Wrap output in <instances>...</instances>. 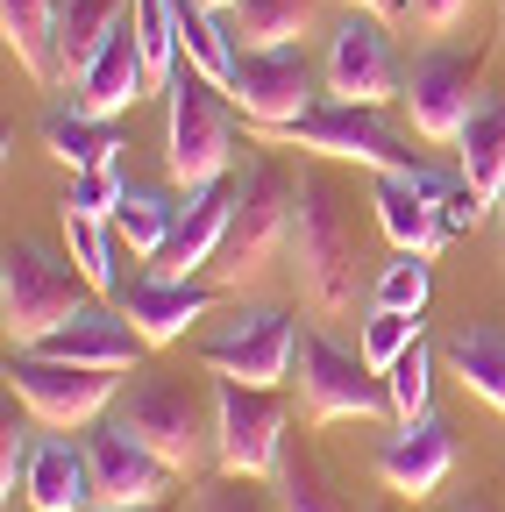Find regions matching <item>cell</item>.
I'll use <instances>...</instances> for the list:
<instances>
[{
  "instance_id": "1f68e13d",
  "label": "cell",
  "mask_w": 505,
  "mask_h": 512,
  "mask_svg": "<svg viewBox=\"0 0 505 512\" xmlns=\"http://www.w3.org/2000/svg\"><path fill=\"white\" fill-rule=\"evenodd\" d=\"M413 342H420V313L377 306V313L363 320V363H370V370H392V363H399Z\"/></svg>"
},
{
  "instance_id": "2e32d148",
  "label": "cell",
  "mask_w": 505,
  "mask_h": 512,
  "mask_svg": "<svg viewBox=\"0 0 505 512\" xmlns=\"http://www.w3.org/2000/svg\"><path fill=\"white\" fill-rule=\"evenodd\" d=\"M36 349L57 356V363H79V370H114V377H129V370H143V349H150V342L129 328V313H121V306L86 299L65 328H50Z\"/></svg>"
},
{
  "instance_id": "9c48e42d",
  "label": "cell",
  "mask_w": 505,
  "mask_h": 512,
  "mask_svg": "<svg viewBox=\"0 0 505 512\" xmlns=\"http://www.w3.org/2000/svg\"><path fill=\"white\" fill-rule=\"evenodd\" d=\"M8 392L50 427V434H86L114 413L121 377L114 370H79V363H57L43 349H15L8 356Z\"/></svg>"
},
{
  "instance_id": "f6af8a7d",
  "label": "cell",
  "mask_w": 505,
  "mask_h": 512,
  "mask_svg": "<svg viewBox=\"0 0 505 512\" xmlns=\"http://www.w3.org/2000/svg\"><path fill=\"white\" fill-rule=\"evenodd\" d=\"M143 512H164V505H143Z\"/></svg>"
},
{
  "instance_id": "ffe728a7",
  "label": "cell",
  "mask_w": 505,
  "mask_h": 512,
  "mask_svg": "<svg viewBox=\"0 0 505 512\" xmlns=\"http://www.w3.org/2000/svg\"><path fill=\"white\" fill-rule=\"evenodd\" d=\"M22 498H29V512H100L93 448L86 441H65V434L36 441L29 477H22Z\"/></svg>"
},
{
  "instance_id": "5bb4252c",
  "label": "cell",
  "mask_w": 505,
  "mask_h": 512,
  "mask_svg": "<svg viewBox=\"0 0 505 512\" xmlns=\"http://www.w3.org/2000/svg\"><path fill=\"white\" fill-rule=\"evenodd\" d=\"M292 349H299L292 313L249 306V313H235L228 328L207 342L200 363H207L214 377H242V384H285V377H292Z\"/></svg>"
},
{
  "instance_id": "bcb514c9",
  "label": "cell",
  "mask_w": 505,
  "mask_h": 512,
  "mask_svg": "<svg viewBox=\"0 0 505 512\" xmlns=\"http://www.w3.org/2000/svg\"><path fill=\"white\" fill-rule=\"evenodd\" d=\"M377 512H385V505H377Z\"/></svg>"
},
{
  "instance_id": "52a82bcc",
  "label": "cell",
  "mask_w": 505,
  "mask_h": 512,
  "mask_svg": "<svg viewBox=\"0 0 505 512\" xmlns=\"http://www.w3.org/2000/svg\"><path fill=\"white\" fill-rule=\"evenodd\" d=\"M257 136L271 143V150H306V157H328V164H356V171H406V164H420L392 128H385V114L377 107H356V100H321L313 114H299V121H285V128H257Z\"/></svg>"
},
{
  "instance_id": "ab89813d",
  "label": "cell",
  "mask_w": 505,
  "mask_h": 512,
  "mask_svg": "<svg viewBox=\"0 0 505 512\" xmlns=\"http://www.w3.org/2000/svg\"><path fill=\"white\" fill-rule=\"evenodd\" d=\"M349 8H370V15L392 22V15H413V0H349Z\"/></svg>"
},
{
  "instance_id": "d6a6232c",
  "label": "cell",
  "mask_w": 505,
  "mask_h": 512,
  "mask_svg": "<svg viewBox=\"0 0 505 512\" xmlns=\"http://www.w3.org/2000/svg\"><path fill=\"white\" fill-rule=\"evenodd\" d=\"M427 292H434V256L399 249V264H385V271H377V306L420 313V306H427Z\"/></svg>"
},
{
  "instance_id": "b9f144b4",
  "label": "cell",
  "mask_w": 505,
  "mask_h": 512,
  "mask_svg": "<svg viewBox=\"0 0 505 512\" xmlns=\"http://www.w3.org/2000/svg\"><path fill=\"white\" fill-rule=\"evenodd\" d=\"M498 50H505V0H498Z\"/></svg>"
},
{
  "instance_id": "7c38bea8",
  "label": "cell",
  "mask_w": 505,
  "mask_h": 512,
  "mask_svg": "<svg viewBox=\"0 0 505 512\" xmlns=\"http://www.w3.org/2000/svg\"><path fill=\"white\" fill-rule=\"evenodd\" d=\"M477 50H449V43H434V50H420L413 64H406V114H413V128L427 143H456L463 136V121H470V107L484 100L477 93Z\"/></svg>"
},
{
  "instance_id": "ac0fdd59",
  "label": "cell",
  "mask_w": 505,
  "mask_h": 512,
  "mask_svg": "<svg viewBox=\"0 0 505 512\" xmlns=\"http://www.w3.org/2000/svg\"><path fill=\"white\" fill-rule=\"evenodd\" d=\"M143 93H157V79H150V57H143V36H136V8H129V15H121V29L100 43V57L79 72L72 100H79L86 114H100V121H121Z\"/></svg>"
},
{
  "instance_id": "60d3db41",
  "label": "cell",
  "mask_w": 505,
  "mask_h": 512,
  "mask_svg": "<svg viewBox=\"0 0 505 512\" xmlns=\"http://www.w3.org/2000/svg\"><path fill=\"white\" fill-rule=\"evenodd\" d=\"M200 8H214V15H228V8H235V0H200Z\"/></svg>"
},
{
  "instance_id": "9a60e30c",
  "label": "cell",
  "mask_w": 505,
  "mask_h": 512,
  "mask_svg": "<svg viewBox=\"0 0 505 512\" xmlns=\"http://www.w3.org/2000/svg\"><path fill=\"white\" fill-rule=\"evenodd\" d=\"M441 200H449V185H441L427 164H406V171H377V228L392 235V249H413V256H441L449 249V221H441Z\"/></svg>"
},
{
  "instance_id": "4316f807",
  "label": "cell",
  "mask_w": 505,
  "mask_h": 512,
  "mask_svg": "<svg viewBox=\"0 0 505 512\" xmlns=\"http://www.w3.org/2000/svg\"><path fill=\"white\" fill-rule=\"evenodd\" d=\"M313 22H321V0H235V8H228V29H235L242 50L299 43Z\"/></svg>"
},
{
  "instance_id": "f35d334b",
  "label": "cell",
  "mask_w": 505,
  "mask_h": 512,
  "mask_svg": "<svg viewBox=\"0 0 505 512\" xmlns=\"http://www.w3.org/2000/svg\"><path fill=\"white\" fill-rule=\"evenodd\" d=\"M470 8H477V0H413V22H420V29H434V36H449Z\"/></svg>"
},
{
  "instance_id": "83f0119b",
  "label": "cell",
  "mask_w": 505,
  "mask_h": 512,
  "mask_svg": "<svg viewBox=\"0 0 505 512\" xmlns=\"http://www.w3.org/2000/svg\"><path fill=\"white\" fill-rule=\"evenodd\" d=\"M57 8H65V0H0V36H8L15 64H22L36 86H50V29H57Z\"/></svg>"
},
{
  "instance_id": "836d02e7",
  "label": "cell",
  "mask_w": 505,
  "mask_h": 512,
  "mask_svg": "<svg viewBox=\"0 0 505 512\" xmlns=\"http://www.w3.org/2000/svg\"><path fill=\"white\" fill-rule=\"evenodd\" d=\"M36 427H43V420H36V413H15V399H8V413H0V491H8V498H15L22 477H29V456H36V441H43Z\"/></svg>"
},
{
  "instance_id": "8992f818",
  "label": "cell",
  "mask_w": 505,
  "mask_h": 512,
  "mask_svg": "<svg viewBox=\"0 0 505 512\" xmlns=\"http://www.w3.org/2000/svg\"><path fill=\"white\" fill-rule=\"evenodd\" d=\"M292 384H299V406H306L313 427H328V420H392L385 370H370L363 349H342L328 328H299Z\"/></svg>"
},
{
  "instance_id": "603a6c76",
  "label": "cell",
  "mask_w": 505,
  "mask_h": 512,
  "mask_svg": "<svg viewBox=\"0 0 505 512\" xmlns=\"http://www.w3.org/2000/svg\"><path fill=\"white\" fill-rule=\"evenodd\" d=\"M456 164H463V185L498 207V192H505V93H484L470 107L463 136H456Z\"/></svg>"
},
{
  "instance_id": "d590c367",
  "label": "cell",
  "mask_w": 505,
  "mask_h": 512,
  "mask_svg": "<svg viewBox=\"0 0 505 512\" xmlns=\"http://www.w3.org/2000/svg\"><path fill=\"white\" fill-rule=\"evenodd\" d=\"M278 512H349V505H342L321 477H313L299 456H285V463H278Z\"/></svg>"
},
{
  "instance_id": "3957f363",
  "label": "cell",
  "mask_w": 505,
  "mask_h": 512,
  "mask_svg": "<svg viewBox=\"0 0 505 512\" xmlns=\"http://www.w3.org/2000/svg\"><path fill=\"white\" fill-rule=\"evenodd\" d=\"M292 214H299V178L278 157H249L235 178V214H228V242L214 256V271L228 292H242L249 278L271 271V256L292 249Z\"/></svg>"
},
{
  "instance_id": "277c9868",
  "label": "cell",
  "mask_w": 505,
  "mask_h": 512,
  "mask_svg": "<svg viewBox=\"0 0 505 512\" xmlns=\"http://www.w3.org/2000/svg\"><path fill=\"white\" fill-rule=\"evenodd\" d=\"M228 164H235L228 93L178 57V72L164 79V171H171V185L193 192L207 178H228Z\"/></svg>"
},
{
  "instance_id": "d6986e66",
  "label": "cell",
  "mask_w": 505,
  "mask_h": 512,
  "mask_svg": "<svg viewBox=\"0 0 505 512\" xmlns=\"http://www.w3.org/2000/svg\"><path fill=\"white\" fill-rule=\"evenodd\" d=\"M449 470H456V434L441 427L434 413L399 420V434L377 448V477H385V491L392 498H413V505L449 484Z\"/></svg>"
},
{
  "instance_id": "ee69618b",
  "label": "cell",
  "mask_w": 505,
  "mask_h": 512,
  "mask_svg": "<svg viewBox=\"0 0 505 512\" xmlns=\"http://www.w3.org/2000/svg\"><path fill=\"white\" fill-rule=\"evenodd\" d=\"M456 512H491V505H456Z\"/></svg>"
},
{
  "instance_id": "ba28073f",
  "label": "cell",
  "mask_w": 505,
  "mask_h": 512,
  "mask_svg": "<svg viewBox=\"0 0 505 512\" xmlns=\"http://www.w3.org/2000/svg\"><path fill=\"white\" fill-rule=\"evenodd\" d=\"M285 399L278 384L214 377V470L221 477H278L285 463Z\"/></svg>"
},
{
  "instance_id": "e575fe53",
  "label": "cell",
  "mask_w": 505,
  "mask_h": 512,
  "mask_svg": "<svg viewBox=\"0 0 505 512\" xmlns=\"http://www.w3.org/2000/svg\"><path fill=\"white\" fill-rule=\"evenodd\" d=\"M121 200H129V185H121V164H86V171H72V192H65V207H72V214H100V221H114Z\"/></svg>"
},
{
  "instance_id": "7a4b0ae2",
  "label": "cell",
  "mask_w": 505,
  "mask_h": 512,
  "mask_svg": "<svg viewBox=\"0 0 505 512\" xmlns=\"http://www.w3.org/2000/svg\"><path fill=\"white\" fill-rule=\"evenodd\" d=\"M107 420L129 427L143 448H157L178 477H200L214 463V392H200L178 370H129Z\"/></svg>"
},
{
  "instance_id": "5b68a950",
  "label": "cell",
  "mask_w": 505,
  "mask_h": 512,
  "mask_svg": "<svg viewBox=\"0 0 505 512\" xmlns=\"http://www.w3.org/2000/svg\"><path fill=\"white\" fill-rule=\"evenodd\" d=\"M86 278L72 256H50L43 242H8L0 256V328H8V349H36L50 328L86 306Z\"/></svg>"
},
{
  "instance_id": "4dcf8cb0",
  "label": "cell",
  "mask_w": 505,
  "mask_h": 512,
  "mask_svg": "<svg viewBox=\"0 0 505 512\" xmlns=\"http://www.w3.org/2000/svg\"><path fill=\"white\" fill-rule=\"evenodd\" d=\"M385 384H392V427L427 413V392H434V349H427V335H420V342L385 370Z\"/></svg>"
},
{
  "instance_id": "e0dca14e",
  "label": "cell",
  "mask_w": 505,
  "mask_h": 512,
  "mask_svg": "<svg viewBox=\"0 0 505 512\" xmlns=\"http://www.w3.org/2000/svg\"><path fill=\"white\" fill-rule=\"evenodd\" d=\"M228 214H235V178L193 185V192H185V207H178L171 242L150 256V271L157 278H200L214 256H221V242H228Z\"/></svg>"
},
{
  "instance_id": "f546056e",
  "label": "cell",
  "mask_w": 505,
  "mask_h": 512,
  "mask_svg": "<svg viewBox=\"0 0 505 512\" xmlns=\"http://www.w3.org/2000/svg\"><path fill=\"white\" fill-rule=\"evenodd\" d=\"M136 36L150 57V79L164 93V79L178 72V0H136Z\"/></svg>"
},
{
  "instance_id": "8fae6325",
  "label": "cell",
  "mask_w": 505,
  "mask_h": 512,
  "mask_svg": "<svg viewBox=\"0 0 505 512\" xmlns=\"http://www.w3.org/2000/svg\"><path fill=\"white\" fill-rule=\"evenodd\" d=\"M242 121H257V128H285L299 114H313L328 100V79L306 64L299 43H278V50H242V72H235V93Z\"/></svg>"
},
{
  "instance_id": "f1b7e54d",
  "label": "cell",
  "mask_w": 505,
  "mask_h": 512,
  "mask_svg": "<svg viewBox=\"0 0 505 512\" xmlns=\"http://www.w3.org/2000/svg\"><path fill=\"white\" fill-rule=\"evenodd\" d=\"M171 228H178V207L164 200V192H129V200L114 207V235H121V249L143 256V264L171 242Z\"/></svg>"
},
{
  "instance_id": "7402d4cb",
  "label": "cell",
  "mask_w": 505,
  "mask_h": 512,
  "mask_svg": "<svg viewBox=\"0 0 505 512\" xmlns=\"http://www.w3.org/2000/svg\"><path fill=\"white\" fill-rule=\"evenodd\" d=\"M136 0H65L57 8V29H50V86H79V72L100 57V43L121 29V15H129Z\"/></svg>"
},
{
  "instance_id": "cb8c5ba5",
  "label": "cell",
  "mask_w": 505,
  "mask_h": 512,
  "mask_svg": "<svg viewBox=\"0 0 505 512\" xmlns=\"http://www.w3.org/2000/svg\"><path fill=\"white\" fill-rule=\"evenodd\" d=\"M449 370L463 377V392L484 399L491 413H505V328H456L441 342Z\"/></svg>"
},
{
  "instance_id": "74e56055",
  "label": "cell",
  "mask_w": 505,
  "mask_h": 512,
  "mask_svg": "<svg viewBox=\"0 0 505 512\" xmlns=\"http://www.w3.org/2000/svg\"><path fill=\"white\" fill-rule=\"evenodd\" d=\"M491 214H498V207L484 200V192H470L463 178L449 185V200H441V221H449V235H463V228H477V221H491Z\"/></svg>"
},
{
  "instance_id": "7bdbcfd3",
  "label": "cell",
  "mask_w": 505,
  "mask_h": 512,
  "mask_svg": "<svg viewBox=\"0 0 505 512\" xmlns=\"http://www.w3.org/2000/svg\"><path fill=\"white\" fill-rule=\"evenodd\" d=\"M498 235H505V192H498Z\"/></svg>"
},
{
  "instance_id": "8d00e7d4",
  "label": "cell",
  "mask_w": 505,
  "mask_h": 512,
  "mask_svg": "<svg viewBox=\"0 0 505 512\" xmlns=\"http://www.w3.org/2000/svg\"><path fill=\"white\" fill-rule=\"evenodd\" d=\"M193 512H278V498H264L257 477H214V484H200Z\"/></svg>"
},
{
  "instance_id": "30bf717a",
  "label": "cell",
  "mask_w": 505,
  "mask_h": 512,
  "mask_svg": "<svg viewBox=\"0 0 505 512\" xmlns=\"http://www.w3.org/2000/svg\"><path fill=\"white\" fill-rule=\"evenodd\" d=\"M321 79H328V100H356V107H385V100H399V93H406V64H399V50H392L385 15L349 8V15L328 29Z\"/></svg>"
},
{
  "instance_id": "4fadbf2b",
  "label": "cell",
  "mask_w": 505,
  "mask_h": 512,
  "mask_svg": "<svg viewBox=\"0 0 505 512\" xmlns=\"http://www.w3.org/2000/svg\"><path fill=\"white\" fill-rule=\"evenodd\" d=\"M86 448H93V477H100V512H143V505H164L178 491V470L143 448L129 427H86Z\"/></svg>"
},
{
  "instance_id": "6da1fadb",
  "label": "cell",
  "mask_w": 505,
  "mask_h": 512,
  "mask_svg": "<svg viewBox=\"0 0 505 512\" xmlns=\"http://www.w3.org/2000/svg\"><path fill=\"white\" fill-rule=\"evenodd\" d=\"M292 278H299V299L321 313V320H342L356 306V214H349V192L328 178V171H299V214H292Z\"/></svg>"
},
{
  "instance_id": "484cf974",
  "label": "cell",
  "mask_w": 505,
  "mask_h": 512,
  "mask_svg": "<svg viewBox=\"0 0 505 512\" xmlns=\"http://www.w3.org/2000/svg\"><path fill=\"white\" fill-rule=\"evenodd\" d=\"M43 150H50L57 164L86 171V164H114L121 136H114V121H100V114H86V107L72 100V107H50V114H43Z\"/></svg>"
},
{
  "instance_id": "d4e9b609",
  "label": "cell",
  "mask_w": 505,
  "mask_h": 512,
  "mask_svg": "<svg viewBox=\"0 0 505 512\" xmlns=\"http://www.w3.org/2000/svg\"><path fill=\"white\" fill-rule=\"evenodd\" d=\"M57 214H65V256L93 285V299H121V235H114V221L72 214V207H57Z\"/></svg>"
},
{
  "instance_id": "44dd1931",
  "label": "cell",
  "mask_w": 505,
  "mask_h": 512,
  "mask_svg": "<svg viewBox=\"0 0 505 512\" xmlns=\"http://www.w3.org/2000/svg\"><path fill=\"white\" fill-rule=\"evenodd\" d=\"M121 313H129V328H136L150 349H164V342H178L185 328H193V320H207V313H214V285L143 271L129 292H121Z\"/></svg>"
}]
</instances>
